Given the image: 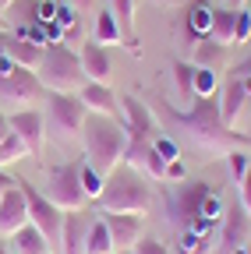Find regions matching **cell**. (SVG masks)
Instances as JSON below:
<instances>
[{"label": "cell", "mask_w": 251, "mask_h": 254, "mask_svg": "<svg viewBox=\"0 0 251 254\" xmlns=\"http://www.w3.org/2000/svg\"><path fill=\"white\" fill-rule=\"evenodd\" d=\"M156 110H160L170 124L184 127V131L191 134L202 148H216V152L227 148V152H230V148H241V145L251 141V134H237L234 127L223 124L216 95H198L187 110H173V106H167V103H156Z\"/></svg>", "instance_id": "6da1fadb"}, {"label": "cell", "mask_w": 251, "mask_h": 254, "mask_svg": "<svg viewBox=\"0 0 251 254\" xmlns=\"http://www.w3.org/2000/svg\"><path fill=\"white\" fill-rule=\"evenodd\" d=\"M82 141H85L88 163L106 177L110 170L120 166L124 145H128V134H124V124H120L117 117H106V113H85V120H82Z\"/></svg>", "instance_id": "7a4b0ae2"}, {"label": "cell", "mask_w": 251, "mask_h": 254, "mask_svg": "<svg viewBox=\"0 0 251 254\" xmlns=\"http://www.w3.org/2000/svg\"><path fill=\"white\" fill-rule=\"evenodd\" d=\"M96 205L103 212H124V215H145L152 208V187L131 170V166H117L106 173L103 190Z\"/></svg>", "instance_id": "3957f363"}, {"label": "cell", "mask_w": 251, "mask_h": 254, "mask_svg": "<svg viewBox=\"0 0 251 254\" xmlns=\"http://www.w3.org/2000/svg\"><path fill=\"white\" fill-rule=\"evenodd\" d=\"M39 81L46 92H78L88 78L82 71V60L71 46L57 43V46H46L43 57H39V67H36Z\"/></svg>", "instance_id": "277c9868"}, {"label": "cell", "mask_w": 251, "mask_h": 254, "mask_svg": "<svg viewBox=\"0 0 251 254\" xmlns=\"http://www.w3.org/2000/svg\"><path fill=\"white\" fill-rule=\"evenodd\" d=\"M46 198L60 212H78L88 201L85 190H82V180H78V163H57V166H50V173H46Z\"/></svg>", "instance_id": "5b68a950"}, {"label": "cell", "mask_w": 251, "mask_h": 254, "mask_svg": "<svg viewBox=\"0 0 251 254\" xmlns=\"http://www.w3.org/2000/svg\"><path fill=\"white\" fill-rule=\"evenodd\" d=\"M46 124L60 138H78L82 134V120H85V103L75 92H46Z\"/></svg>", "instance_id": "8992f818"}, {"label": "cell", "mask_w": 251, "mask_h": 254, "mask_svg": "<svg viewBox=\"0 0 251 254\" xmlns=\"http://www.w3.org/2000/svg\"><path fill=\"white\" fill-rule=\"evenodd\" d=\"M43 95V81L32 67H21L14 60H0V99L4 103H32Z\"/></svg>", "instance_id": "52a82bcc"}, {"label": "cell", "mask_w": 251, "mask_h": 254, "mask_svg": "<svg viewBox=\"0 0 251 254\" xmlns=\"http://www.w3.org/2000/svg\"><path fill=\"white\" fill-rule=\"evenodd\" d=\"M18 187H21V194L28 201V222L46 237V244H60V222H64V212H60L43 190H36L28 180L18 177Z\"/></svg>", "instance_id": "ba28073f"}, {"label": "cell", "mask_w": 251, "mask_h": 254, "mask_svg": "<svg viewBox=\"0 0 251 254\" xmlns=\"http://www.w3.org/2000/svg\"><path fill=\"white\" fill-rule=\"evenodd\" d=\"M7 120H11V131L21 138L25 152L28 155H43V141H46V120H43V113H36V110H14Z\"/></svg>", "instance_id": "9c48e42d"}, {"label": "cell", "mask_w": 251, "mask_h": 254, "mask_svg": "<svg viewBox=\"0 0 251 254\" xmlns=\"http://www.w3.org/2000/svg\"><path fill=\"white\" fill-rule=\"evenodd\" d=\"M25 222H28V201H25L21 187H18V177H14V187L0 194V237H11Z\"/></svg>", "instance_id": "30bf717a"}, {"label": "cell", "mask_w": 251, "mask_h": 254, "mask_svg": "<svg viewBox=\"0 0 251 254\" xmlns=\"http://www.w3.org/2000/svg\"><path fill=\"white\" fill-rule=\"evenodd\" d=\"M103 222L110 230V240L117 251H131L142 240V215H124V212H103Z\"/></svg>", "instance_id": "8fae6325"}, {"label": "cell", "mask_w": 251, "mask_h": 254, "mask_svg": "<svg viewBox=\"0 0 251 254\" xmlns=\"http://www.w3.org/2000/svg\"><path fill=\"white\" fill-rule=\"evenodd\" d=\"M78 99L85 103L88 113H106V117H117L120 113V99L113 95L110 81H85L78 88Z\"/></svg>", "instance_id": "7c38bea8"}, {"label": "cell", "mask_w": 251, "mask_h": 254, "mask_svg": "<svg viewBox=\"0 0 251 254\" xmlns=\"http://www.w3.org/2000/svg\"><path fill=\"white\" fill-rule=\"evenodd\" d=\"M78 60H82V71H85V78L88 81H110V53H106V46H99L96 39H88L85 46H82V53H78Z\"/></svg>", "instance_id": "4fadbf2b"}, {"label": "cell", "mask_w": 251, "mask_h": 254, "mask_svg": "<svg viewBox=\"0 0 251 254\" xmlns=\"http://www.w3.org/2000/svg\"><path fill=\"white\" fill-rule=\"evenodd\" d=\"M223 251L230 254L234 247H241L244 240H248V212L241 208V201L237 205H230L227 212H223Z\"/></svg>", "instance_id": "5bb4252c"}, {"label": "cell", "mask_w": 251, "mask_h": 254, "mask_svg": "<svg viewBox=\"0 0 251 254\" xmlns=\"http://www.w3.org/2000/svg\"><path fill=\"white\" fill-rule=\"evenodd\" d=\"M85 219L78 212H64L60 222V251L64 254H85Z\"/></svg>", "instance_id": "9a60e30c"}, {"label": "cell", "mask_w": 251, "mask_h": 254, "mask_svg": "<svg viewBox=\"0 0 251 254\" xmlns=\"http://www.w3.org/2000/svg\"><path fill=\"white\" fill-rule=\"evenodd\" d=\"M43 50L46 46H36V43H28V39H21V36H7V46H4V57L7 60H14V64H21V67H39V57H43Z\"/></svg>", "instance_id": "2e32d148"}, {"label": "cell", "mask_w": 251, "mask_h": 254, "mask_svg": "<svg viewBox=\"0 0 251 254\" xmlns=\"http://www.w3.org/2000/svg\"><path fill=\"white\" fill-rule=\"evenodd\" d=\"M7 240L14 244V254H50V244H46V237H43V233L32 226V222H25L21 230H14Z\"/></svg>", "instance_id": "e0dca14e"}, {"label": "cell", "mask_w": 251, "mask_h": 254, "mask_svg": "<svg viewBox=\"0 0 251 254\" xmlns=\"http://www.w3.org/2000/svg\"><path fill=\"white\" fill-rule=\"evenodd\" d=\"M244 103H248L244 85H241L237 78H230V81H227V88H223V99H219V117H223V124H227V127L237 120V113H241V106H244Z\"/></svg>", "instance_id": "ac0fdd59"}, {"label": "cell", "mask_w": 251, "mask_h": 254, "mask_svg": "<svg viewBox=\"0 0 251 254\" xmlns=\"http://www.w3.org/2000/svg\"><path fill=\"white\" fill-rule=\"evenodd\" d=\"M209 184L205 180H195V184H187L184 190H180V194H177V212L184 215V219H195L198 215V208H202V198L209 194Z\"/></svg>", "instance_id": "d6986e66"}, {"label": "cell", "mask_w": 251, "mask_h": 254, "mask_svg": "<svg viewBox=\"0 0 251 254\" xmlns=\"http://www.w3.org/2000/svg\"><path fill=\"white\" fill-rule=\"evenodd\" d=\"M223 57H227V46L223 43H216V39H198L195 43V67H212V71H219L223 67Z\"/></svg>", "instance_id": "ffe728a7"}, {"label": "cell", "mask_w": 251, "mask_h": 254, "mask_svg": "<svg viewBox=\"0 0 251 254\" xmlns=\"http://www.w3.org/2000/svg\"><path fill=\"white\" fill-rule=\"evenodd\" d=\"M173 81H177V99L187 110V106L195 103V64L173 60Z\"/></svg>", "instance_id": "44dd1931"}, {"label": "cell", "mask_w": 251, "mask_h": 254, "mask_svg": "<svg viewBox=\"0 0 251 254\" xmlns=\"http://www.w3.org/2000/svg\"><path fill=\"white\" fill-rule=\"evenodd\" d=\"M110 11H113V18L120 25V36H128L131 50L138 53V39H135V0H110ZM128 43H124V46H128Z\"/></svg>", "instance_id": "7402d4cb"}, {"label": "cell", "mask_w": 251, "mask_h": 254, "mask_svg": "<svg viewBox=\"0 0 251 254\" xmlns=\"http://www.w3.org/2000/svg\"><path fill=\"white\" fill-rule=\"evenodd\" d=\"M234 25H237V11H230V7H212V32H209V39L230 46V43H234Z\"/></svg>", "instance_id": "603a6c76"}, {"label": "cell", "mask_w": 251, "mask_h": 254, "mask_svg": "<svg viewBox=\"0 0 251 254\" xmlns=\"http://www.w3.org/2000/svg\"><path fill=\"white\" fill-rule=\"evenodd\" d=\"M187 32H191L195 39H205L212 32V7L205 0H195V4L187 7Z\"/></svg>", "instance_id": "cb8c5ba5"}, {"label": "cell", "mask_w": 251, "mask_h": 254, "mask_svg": "<svg viewBox=\"0 0 251 254\" xmlns=\"http://www.w3.org/2000/svg\"><path fill=\"white\" fill-rule=\"evenodd\" d=\"M113 240H110V230H106V222L96 219L92 226L85 230V254H113Z\"/></svg>", "instance_id": "d4e9b609"}, {"label": "cell", "mask_w": 251, "mask_h": 254, "mask_svg": "<svg viewBox=\"0 0 251 254\" xmlns=\"http://www.w3.org/2000/svg\"><path fill=\"white\" fill-rule=\"evenodd\" d=\"M92 39H96L99 46H110V43H120V25L113 18V11H99L96 14V25H92Z\"/></svg>", "instance_id": "484cf974"}, {"label": "cell", "mask_w": 251, "mask_h": 254, "mask_svg": "<svg viewBox=\"0 0 251 254\" xmlns=\"http://www.w3.org/2000/svg\"><path fill=\"white\" fill-rule=\"evenodd\" d=\"M78 180H82L85 198H92V201H96V198H99V190H103V180H106V177H103L96 166H92L88 159H82V163H78Z\"/></svg>", "instance_id": "4316f807"}, {"label": "cell", "mask_w": 251, "mask_h": 254, "mask_svg": "<svg viewBox=\"0 0 251 254\" xmlns=\"http://www.w3.org/2000/svg\"><path fill=\"white\" fill-rule=\"evenodd\" d=\"M28 152H25V145H21V138L11 131L4 141H0V170L4 166H11V163H18V159H25Z\"/></svg>", "instance_id": "83f0119b"}, {"label": "cell", "mask_w": 251, "mask_h": 254, "mask_svg": "<svg viewBox=\"0 0 251 254\" xmlns=\"http://www.w3.org/2000/svg\"><path fill=\"white\" fill-rule=\"evenodd\" d=\"M223 212H227V205H223V198H219V190H209V194L202 198V208H198V219H205V222H216L223 219Z\"/></svg>", "instance_id": "f1b7e54d"}, {"label": "cell", "mask_w": 251, "mask_h": 254, "mask_svg": "<svg viewBox=\"0 0 251 254\" xmlns=\"http://www.w3.org/2000/svg\"><path fill=\"white\" fill-rule=\"evenodd\" d=\"M227 170H230L234 184H241V180L248 177V170H251V155H248L244 148H230V152H227Z\"/></svg>", "instance_id": "f546056e"}, {"label": "cell", "mask_w": 251, "mask_h": 254, "mask_svg": "<svg viewBox=\"0 0 251 254\" xmlns=\"http://www.w3.org/2000/svg\"><path fill=\"white\" fill-rule=\"evenodd\" d=\"M216 88H219V71L195 67V99H198V95H216Z\"/></svg>", "instance_id": "4dcf8cb0"}, {"label": "cell", "mask_w": 251, "mask_h": 254, "mask_svg": "<svg viewBox=\"0 0 251 254\" xmlns=\"http://www.w3.org/2000/svg\"><path fill=\"white\" fill-rule=\"evenodd\" d=\"M152 148L160 152L167 163H170V159H180V145H177L170 134H156V138H152Z\"/></svg>", "instance_id": "1f68e13d"}, {"label": "cell", "mask_w": 251, "mask_h": 254, "mask_svg": "<svg viewBox=\"0 0 251 254\" xmlns=\"http://www.w3.org/2000/svg\"><path fill=\"white\" fill-rule=\"evenodd\" d=\"M142 170H145L149 177H156V180H163V173H167V159H163L160 152H156V148H149V155H145Z\"/></svg>", "instance_id": "d6a6232c"}, {"label": "cell", "mask_w": 251, "mask_h": 254, "mask_svg": "<svg viewBox=\"0 0 251 254\" xmlns=\"http://www.w3.org/2000/svg\"><path fill=\"white\" fill-rule=\"evenodd\" d=\"M251 39V11L241 7L237 11V25H234V43H248Z\"/></svg>", "instance_id": "836d02e7"}, {"label": "cell", "mask_w": 251, "mask_h": 254, "mask_svg": "<svg viewBox=\"0 0 251 254\" xmlns=\"http://www.w3.org/2000/svg\"><path fill=\"white\" fill-rule=\"evenodd\" d=\"M60 28H75L78 25V7H71V4H57V18H53Z\"/></svg>", "instance_id": "e575fe53"}, {"label": "cell", "mask_w": 251, "mask_h": 254, "mask_svg": "<svg viewBox=\"0 0 251 254\" xmlns=\"http://www.w3.org/2000/svg\"><path fill=\"white\" fill-rule=\"evenodd\" d=\"M131 254H170V251H167L160 240H145V237H142V240L131 247Z\"/></svg>", "instance_id": "d590c367"}, {"label": "cell", "mask_w": 251, "mask_h": 254, "mask_svg": "<svg viewBox=\"0 0 251 254\" xmlns=\"http://www.w3.org/2000/svg\"><path fill=\"white\" fill-rule=\"evenodd\" d=\"M184 177H187L184 159H170V163H167V173H163V180H184Z\"/></svg>", "instance_id": "8d00e7d4"}, {"label": "cell", "mask_w": 251, "mask_h": 254, "mask_svg": "<svg viewBox=\"0 0 251 254\" xmlns=\"http://www.w3.org/2000/svg\"><path fill=\"white\" fill-rule=\"evenodd\" d=\"M237 187H241V208H244L248 219H251V170H248V177H244Z\"/></svg>", "instance_id": "74e56055"}, {"label": "cell", "mask_w": 251, "mask_h": 254, "mask_svg": "<svg viewBox=\"0 0 251 254\" xmlns=\"http://www.w3.org/2000/svg\"><path fill=\"white\" fill-rule=\"evenodd\" d=\"M248 74H251V53H248L241 64H234V74H230V78H248Z\"/></svg>", "instance_id": "f35d334b"}, {"label": "cell", "mask_w": 251, "mask_h": 254, "mask_svg": "<svg viewBox=\"0 0 251 254\" xmlns=\"http://www.w3.org/2000/svg\"><path fill=\"white\" fill-rule=\"evenodd\" d=\"M14 187V177H7L4 170H0V194H4V190H11Z\"/></svg>", "instance_id": "ab89813d"}, {"label": "cell", "mask_w": 251, "mask_h": 254, "mask_svg": "<svg viewBox=\"0 0 251 254\" xmlns=\"http://www.w3.org/2000/svg\"><path fill=\"white\" fill-rule=\"evenodd\" d=\"M7 134H11V120H7L4 113H0V141H4Z\"/></svg>", "instance_id": "60d3db41"}, {"label": "cell", "mask_w": 251, "mask_h": 254, "mask_svg": "<svg viewBox=\"0 0 251 254\" xmlns=\"http://www.w3.org/2000/svg\"><path fill=\"white\" fill-rule=\"evenodd\" d=\"M230 254H251V244H248V240H244V244H241V247H234V251H230Z\"/></svg>", "instance_id": "b9f144b4"}, {"label": "cell", "mask_w": 251, "mask_h": 254, "mask_svg": "<svg viewBox=\"0 0 251 254\" xmlns=\"http://www.w3.org/2000/svg\"><path fill=\"white\" fill-rule=\"evenodd\" d=\"M244 4H248V0H227V7H230V11H241Z\"/></svg>", "instance_id": "7bdbcfd3"}, {"label": "cell", "mask_w": 251, "mask_h": 254, "mask_svg": "<svg viewBox=\"0 0 251 254\" xmlns=\"http://www.w3.org/2000/svg\"><path fill=\"white\" fill-rule=\"evenodd\" d=\"M7 36H11V32H0V60H4V46H7Z\"/></svg>", "instance_id": "ee69618b"}, {"label": "cell", "mask_w": 251, "mask_h": 254, "mask_svg": "<svg viewBox=\"0 0 251 254\" xmlns=\"http://www.w3.org/2000/svg\"><path fill=\"white\" fill-rule=\"evenodd\" d=\"M237 81L244 85V92H248V99H251V74H248V78H237Z\"/></svg>", "instance_id": "f6af8a7d"}, {"label": "cell", "mask_w": 251, "mask_h": 254, "mask_svg": "<svg viewBox=\"0 0 251 254\" xmlns=\"http://www.w3.org/2000/svg\"><path fill=\"white\" fill-rule=\"evenodd\" d=\"M92 0H71V7H88Z\"/></svg>", "instance_id": "bcb514c9"}, {"label": "cell", "mask_w": 251, "mask_h": 254, "mask_svg": "<svg viewBox=\"0 0 251 254\" xmlns=\"http://www.w3.org/2000/svg\"><path fill=\"white\" fill-rule=\"evenodd\" d=\"M14 4V0H0V11H4V7H11Z\"/></svg>", "instance_id": "7dc6e473"}, {"label": "cell", "mask_w": 251, "mask_h": 254, "mask_svg": "<svg viewBox=\"0 0 251 254\" xmlns=\"http://www.w3.org/2000/svg\"><path fill=\"white\" fill-rule=\"evenodd\" d=\"M0 32H7V21H4V14H0Z\"/></svg>", "instance_id": "c3c4849f"}, {"label": "cell", "mask_w": 251, "mask_h": 254, "mask_svg": "<svg viewBox=\"0 0 251 254\" xmlns=\"http://www.w3.org/2000/svg\"><path fill=\"white\" fill-rule=\"evenodd\" d=\"M117 254H131V251H117Z\"/></svg>", "instance_id": "681fc988"}, {"label": "cell", "mask_w": 251, "mask_h": 254, "mask_svg": "<svg viewBox=\"0 0 251 254\" xmlns=\"http://www.w3.org/2000/svg\"><path fill=\"white\" fill-rule=\"evenodd\" d=\"M248 134H251V127H248Z\"/></svg>", "instance_id": "f907efd6"}]
</instances>
